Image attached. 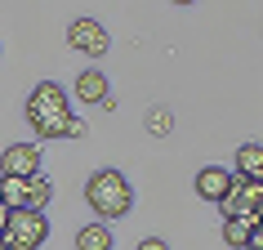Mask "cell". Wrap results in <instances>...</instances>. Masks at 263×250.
I'll list each match as a JSON object with an SVG mask.
<instances>
[{"mask_svg":"<svg viewBox=\"0 0 263 250\" xmlns=\"http://www.w3.org/2000/svg\"><path fill=\"white\" fill-rule=\"evenodd\" d=\"M71 103H67V90L58 81H41L36 90H31L27 98V125L41 134V139H63V134H71Z\"/></svg>","mask_w":263,"mask_h":250,"instance_id":"6da1fadb","label":"cell"},{"mask_svg":"<svg viewBox=\"0 0 263 250\" xmlns=\"http://www.w3.org/2000/svg\"><path fill=\"white\" fill-rule=\"evenodd\" d=\"M85 201H89V210L98 215V223H107V219L129 215L134 188H129V179H125L121 170H98V174H89V183H85Z\"/></svg>","mask_w":263,"mask_h":250,"instance_id":"7a4b0ae2","label":"cell"},{"mask_svg":"<svg viewBox=\"0 0 263 250\" xmlns=\"http://www.w3.org/2000/svg\"><path fill=\"white\" fill-rule=\"evenodd\" d=\"M45 237H49L45 210H14L9 228H5V250H41Z\"/></svg>","mask_w":263,"mask_h":250,"instance_id":"3957f363","label":"cell"},{"mask_svg":"<svg viewBox=\"0 0 263 250\" xmlns=\"http://www.w3.org/2000/svg\"><path fill=\"white\" fill-rule=\"evenodd\" d=\"M259 210H263L259 179H236L232 192L223 197V215H228V219H259Z\"/></svg>","mask_w":263,"mask_h":250,"instance_id":"277c9868","label":"cell"},{"mask_svg":"<svg viewBox=\"0 0 263 250\" xmlns=\"http://www.w3.org/2000/svg\"><path fill=\"white\" fill-rule=\"evenodd\" d=\"M67 45L81 49V54H89V58H103L111 49V36H107L103 23H94V18H76V23L67 27Z\"/></svg>","mask_w":263,"mask_h":250,"instance_id":"5b68a950","label":"cell"},{"mask_svg":"<svg viewBox=\"0 0 263 250\" xmlns=\"http://www.w3.org/2000/svg\"><path fill=\"white\" fill-rule=\"evenodd\" d=\"M0 174L9 179H36L41 174V143H14L0 152Z\"/></svg>","mask_w":263,"mask_h":250,"instance_id":"8992f818","label":"cell"},{"mask_svg":"<svg viewBox=\"0 0 263 250\" xmlns=\"http://www.w3.org/2000/svg\"><path fill=\"white\" fill-rule=\"evenodd\" d=\"M232 183H236L232 170H223V166H205L201 174H196V197H201V201H219V206H223V197L232 192Z\"/></svg>","mask_w":263,"mask_h":250,"instance_id":"52a82bcc","label":"cell"},{"mask_svg":"<svg viewBox=\"0 0 263 250\" xmlns=\"http://www.w3.org/2000/svg\"><path fill=\"white\" fill-rule=\"evenodd\" d=\"M76 98H81V103H98V108H103V103L111 98L107 76H103L98 67H85L81 76H76Z\"/></svg>","mask_w":263,"mask_h":250,"instance_id":"ba28073f","label":"cell"},{"mask_svg":"<svg viewBox=\"0 0 263 250\" xmlns=\"http://www.w3.org/2000/svg\"><path fill=\"white\" fill-rule=\"evenodd\" d=\"M232 174L236 179H259L263 174V143H241V148H236Z\"/></svg>","mask_w":263,"mask_h":250,"instance_id":"9c48e42d","label":"cell"},{"mask_svg":"<svg viewBox=\"0 0 263 250\" xmlns=\"http://www.w3.org/2000/svg\"><path fill=\"white\" fill-rule=\"evenodd\" d=\"M76 250H111V228L107 223H85L81 233H76Z\"/></svg>","mask_w":263,"mask_h":250,"instance_id":"30bf717a","label":"cell"},{"mask_svg":"<svg viewBox=\"0 0 263 250\" xmlns=\"http://www.w3.org/2000/svg\"><path fill=\"white\" fill-rule=\"evenodd\" d=\"M259 228V219H223V246L232 250H246L250 246V233Z\"/></svg>","mask_w":263,"mask_h":250,"instance_id":"8fae6325","label":"cell"},{"mask_svg":"<svg viewBox=\"0 0 263 250\" xmlns=\"http://www.w3.org/2000/svg\"><path fill=\"white\" fill-rule=\"evenodd\" d=\"M0 201H5V210H27V179L0 174Z\"/></svg>","mask_w":263,"mask_h":250,"instance_id":"7c38bea8","label":"cell"},{"mask_svg":"<svg viewBox=\"0 0 263 250\" xmlns=\"http://www.w3.org/2000/svg\"><path fill=\"white\" fill-rule=\"evenodd\" d=\"M49 201H54V183L45 179V174L27 179V210H45Z\"/></svg>","mask_w":263,"mask_h":250,"instance_id":"4fadbf2b","label":"cell"},{"mask_svg":"<svg viewBox=\"0 0 263 250\" xmlns=\"http://www.w3.org/2000/svg\"><path fill=\"white\" fill-rule=\"evenodd\" d=\"M147 130H152L156 139H165L170 130H174V116H170L165 108H152V112H147Z\"/></svg>","mask_w":263,"mask_h":250,"instance_id":"5bb4252c","label":"cell"},{"mask_svg":"<svg viewBox=\"0 0 263 250\" xmlns=\"http://www.w3.org/2000/svg\"><path fill=\"white\" fill-rule=\"evenodd\" d=\"M134 250H170V246H165V241H161V237H143V241H139V246H134Z\"/></svg>","mask_w":263,"mask_h":250,"instance_id":"9a60e30c","label":"cell"},{"mask_svg":"<svg viewBox=\"0 0 263 250\" xmlns=\"http://www.w3.org/2000/svg\"><path fill=\"white\" fill-rule=\"evenodd\" d=\"M246 250H263V223L254 228V233H250V246H246Z\"/></svg>","mask_w":263,"mask_h":250,"instance_id":"2e32d148","label":"cell"},{"mask_svg":"<svg viewBox=\"0 0 263 250\" xmlns=\"http://www.w3.org/2000/svg\"><path fill=\"white\" fill-rule=\"evenodd\" d=\"M9 215H14V210H5V206H0V237H5V228H9Z\"/></svg>","mask_w":263,"mask_h":250,"instance_id":"e0dca14e","label":"cell"},{"mask_svg":"<svg viewBox=\"0 0 263 250\" xmlns=\"http://www.w3.org/2000/svg\"><path fill=\"white\" fill-rule=\"evenodd\" d=\"M0 250H5V237H0Z\"/></svg>","mask_w":263,"mask_h":250,"instance_id":"ac0fdd59","label":"cell"},{"mask_svg":"<svg viewBox=\"0 0 263 250\" xmlns=\"http://www.w3.org/2000/svg\"><path fill=\"white\" fill-rule=\"evenodd\" d=\"M259 188H263V174H259Z\"/></svg>","mask_w":263,"mask_h":250,"instance_id":"d6986e66","label":"cell"},{"mask_svg":"<svg viewBox=\"0 0 263 250\" xmlns=\"http://www.w3.org/2000/svg\"><path fill=\"white\" fill-rule=\"evenodd\" d=\"M259 223H263V210H259Z\"/></svg>","mask_w":263,"mask_h":250,"instance_id":"ffe728a7","label":"cell"},{"mask_svg":"<svg viewBox=\"0 0 263 250\" xmlns=\"http://www.w3.org/2000/svg\"><path fill=\"white\" fill-rule=\"evenodd\" d=\"M0 206H5V201H0Z\"/></svg>","mask_w":263,"mask_h":250,"instance_id":"44dd1931","label":"cell"}]
</instances>
